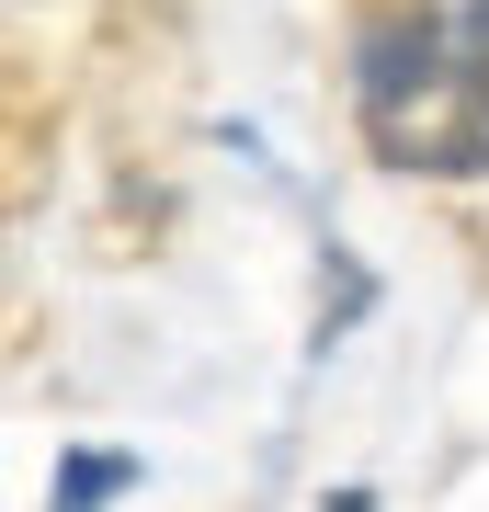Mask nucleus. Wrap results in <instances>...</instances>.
Masks as SVG:
<instances>
[{
  "instance_id": "f03ea898",
  "label": "nucleus",
  "mask_w": 489,
  "mask_h": 512,
  "mask_svg": "<svg viewBox=\"0 0 489 512\" xmlns=\"http://www.w3.org/2000/svg\"><path fill=\"white\" fill-rule=\"evenodd\" d=\"M114 490H137L126 456H57V501H114Z\"/></svg>"
},
{
  "instance_id": "7ed1b4c3",
  "label": "nucleus",
  "mask_w": 489,
  "mask_h": 512,
  "mask_svg": "<svg viewBox=\"0 0 489 512\" xmlns=\"http://www.w3.org/2000/svg\"><path fill=\"white\" fill-rule=\"evenodd\" d=\"M421 12H433L455 46H478V57H489V0H421Z\"/></svg>"
},
{
  "instance_id": "f257e3e1",
  "label": "nucleus",
  "mask_w": 489,
  "mask_h": 512,
  "mask_svg": "<svg viewBox=\"0 0 489 512\" xmlns=\"http://www.w3.org/2000/svg\"><path fill=\"white\" fill-rule=\"evenodd\" d=\"M353 103H364L376 160L444 171V183H478V171H489V57L455 46L421 0H410V12H387L376 35H364Z\"/></svg>"
}]
</instances>
